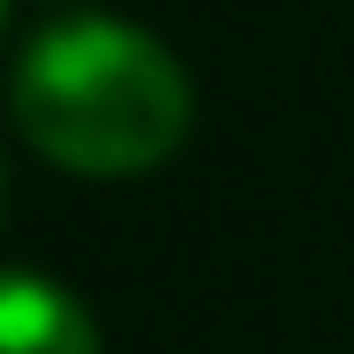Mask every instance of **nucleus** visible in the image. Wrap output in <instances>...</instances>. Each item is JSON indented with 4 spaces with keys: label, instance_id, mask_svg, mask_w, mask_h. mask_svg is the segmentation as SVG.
Returning <instances> with one entry per match:
<instances>
[{
    "label": "nucleus",
    "instance_id": "obj_1",
    "mask_svg": "<svg viewBox=\"0 0 354 354\" xmlns=\"http://www.w3.org/2000/svg\"><path fill=\"white\" fill-rule=\"evenodd\" d=\"M8 109L29 152H44L51 167L123 181L181 152L196 123V87L152 29L116 15H73L22 44L8 73Z\"/></svg>",
    "mask_w": 354,
    "mask_h": 354
},
{
    "label": "nucleus",
    "instance_id": "obj_2",
    "mask_svg": "<svg viewBox=\"0 0 354 354\" xmlns=\"http://www.w3.org/2000/svg\"><path fill=\"white\" fill-rule=\"evenodd\" d=\"M0 354H102V333L66 282L0 268Z\"/></svg>",
    "mask_w": 354,
    "mask_h": 354
},
{
    "label": "nucleus",
    "instance_id": "obj_3",
    "mask_svg": "<svg viewBox=\"0 0 354 354\" xmlns=\"http://www.w3.org/2000/svg\"><path fill=\"white\" fill-rule=\"evenodd\" d=\"M0 29H8V0H0Z\"/></svg>",
    "mask_w": 354,
    "mask_h": 354
},
{
    "label": "nucleus",
    "instance_id": "obj_4",
    "mask_svg": "<svg viewBox=\"0 0 354 354\" xmlns=\"http://www.w3.org/2000/svg\"><path fill=\"white\" fill-rule=\"evenodd\" d=\"M0 196H8V174H0Z\"/></svg>",
    "mask_w": 354,
    "mask_h": 354
}]
</instances>
